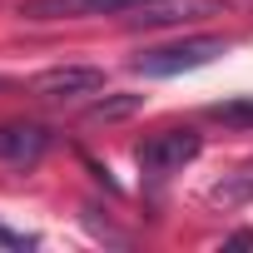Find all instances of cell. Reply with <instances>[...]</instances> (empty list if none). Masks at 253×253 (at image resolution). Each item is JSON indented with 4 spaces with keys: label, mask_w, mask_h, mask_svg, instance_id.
<instances>
[{
    "label": "cell",
    "mask_w": 253,
    "mask_h": 253,
    "mask_svg": "<svg viewBox=\"0 0 253 253\" xmlns=\"http://www.w3.org/2000/svg\"><path fill=\"white\" fill-rule=\"evenodd\" d=\"M223 50H228V40H218V35H189V40L144 50V55L134 60V70L149 75V80H164V75H179V70H199V65L218 60Z\"/></svg>",
    "instance_id": "cell-1"
},
{
    "label": "cell",
    "mask_w": 253,
    "mask_h": 253,
    "mask_svg": "<svg viewBox=\"0 0 253 253\" xmlns=\"http://www.w3.org/2000/svg\"><path fill=\"white\" fill-rule=\"evenodd\" d=\"M199 149H204V139H199L194 129H154V134L134 149V159H139V169H144L149 179H169V174H179L184 164H194Z\"/></svg>",
    "instance_id": "cell-2"
},
{
    "label": "cell",
    "mask_w": 253,
    "mask_h": 253,
    "mask_svg": "<svg viewBox=\"0 0 253 253\" xmlns=\"http://www.w3.org/2000/svg\"><path fill=\"white\" fill-rule=\"evenodd\" d=\"M30 89H35L40 99L75 104V99H89V94L104 89V70H94V65H60V70H45Z\"/></svg>",
    "instance_id": "cell-3"
},
{
    "label": "cell",
    "mask_w": 253,
    "mask_h": 253,
    "mask_svg": "<svg viewBox=\"0 0 253 253\" xmlns=\"http://www.w3.org/2000/svg\"><path fill=\"white\" fill-rule=\"evenodd\" d=\"M50 129L45 124H35V119H5L0 124V164H40L45 159V149H50Z\"/></svg>",
    "instance_id": "cell-4"
},
{
    "label": "cell",
    "mask_w": 253,
    "mask_h": 253,
    "mask_svg": "<svg viewBox=\"0 0 253 253\" xmlns=\"http://www.w3.org/2000/svg\"><path fill=\"white\" fill-rule=\"evenodd\" d=\"M139 0H30V20H84V15H129Z\"/></svg>",
    "instance_id": "cell-5"
},
{
    "label": "cell",
    "mask_w": 253,
    "mask_h": 253,
    "mask_svg": "<svg viewBox=\"0 0 253 253\" xmlns=\"http://www.w3.org/2000/svg\"><path fill=\"white\" fill-rule=\"evenodd\" d=\"M213 10V0H139V5L124 15V25H144V30H159V25H184V20H199Z\"/></svg>",
    "instance_id": "cell-6"
},
{
    "label": "cell",
    "mask_w": 253,
    "mask_h": 253,
    "mask_svg": "<svg viewBox=\"0 0 253 253\" xmlns=\"http://www.w3.org/2000/svg\"><path fill=\"white\" fill-rule=\"evenodd\" d=\"M209 119L228 124V129H253V94H238V99H223L209 109Z\"/></svg>",
    "instance_id": "cell-7"
},
{
    "label": "cell",
    "mask_w": 253,
    "mask_h": 253,
    "mask_svg": "<svg viewBox=\"0 0 253 253\" xmlns=\"http://www.w3.org/2000/svg\"><path fill=\"white\" fill-rule=\"evenodd\" d=\"M139 109V94H119V99H99L89 109V119H124V114H134Z\"/></svg>",
    "instance_id": "cell-8"
},
{
    "label": "cell",
    "mask_w": 253,
    "mask_h": 253,
    "mask_svg": "<svg viewBox=\"0 0 253 253\" xmlns=\"http://www.w3.org/2000/svg\"><path fill=\"white\" fill-rule=\"evenodd\" d=\"M248 194H253V164H248L238 179H228V184L218 189V199H248Z\"/></svg>",
    "instance_id": "cell-9"
},
{
    "label": "cell",
    "mask_w": 253,
    "mask_h": 253,
    "mask_svg": "<svg viewBox=\"0 0 253 253\" xmlns=\"http://www.w3.org/2000/svg\"><path fill=\"white\" fill-rule=\"evenodd\" d=\"M0 243H15V248H30L35 238H25V233H10V228H0Z\"/></svg>",
    "instance_id": "cell-10"
},
{
    "label": "cell",
    "mask_w": 253,
    "mask_h": 253,
    "mask_svg": "<svg viewBox=\"0 0 253 253\" xmlns=\"http://www.w3.org/2000/svg\"><path fill=\"white\" fill-rule=\"evenodd\" d=\"M228 5H243V10H253V0H228Z\"/></svg>",
    "instance_id": "cell-11"
}]
</instances>
